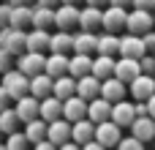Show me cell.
<instances>
[{
    "label": "cell",
    "instance_id": "6da1fadb",
    "mask_svg": "<svg viewBox=\"0 0 155 150\" xmlns=\"http://www.w3.org/2000/svg\"><path fill=\"white\" fill-rule=\"evenodd\" d=\"M0 87L5 90L8 101H22L25 96H30V79H27V77H22L16 68H11L8 74H3V77H0Z\"/></svg>",
    "mask_w": 155,
    "mask_h": 150
},
{
    "label": "cell",
    "instance_id": "7a4b0ae2",
    "mask_svg": "<svg viewBox=\"0 0 155 150\" xmlns=\"http://www.w3.org/2000/svg\"><path fill=\"white\" fill-rule=\"evenodd\" d=\"M125 30H128V36H136V38L153 33V30H155L153 14H147V11H136V8H134V11L128 14V19H125Z\"/></svg>",
    "mask_w": 155,
    "mask_h": 150
},
{
    "label": "cell",
    "instance_id": "3957f363",
    "mask_svg": "<svg viewBox=\"0 0 155 150\" xmlns=\"http://www.w3.org/2000/svg\"><path fill=\"white\" fill-rule=\"evenodd\" d=\"M44 68H46V57L38 55V52H25L22 57H16V71L22 77H27V79L44 74Z\"/></svg>",
    "mask_w": 155,
    "mask_h": 150
},
{
    "label": "cell",
    "instance_id": "277c9868",
    "mask_svg": "<svg viewBox=\"0 0 155 150\" xmlns=\"http://www.w3.org/2000/svg\"><path fill=\"white\" fill-rule=\"evenodd\" d=\"M125 19H128V11H125V8L109 5V8L104 11V16H101V27H104V33L117 36L120 30H125Z\"/></svg>",
    "mask_w": 155,
    "mask_h": 150
},
{
    "label": "cell",
    "instance_id": "5b68a950",
    "mask_svg": "<svg viewBox=\"0 0 155 150\" xmlns=\"http://www.w3.org/2000/svg\"><path fill=\"white\" fill-rule=\"evenodd\" d=\"M120 139H123V128H117L112 120H109V123L95 126V137H93V142H98L104 150L117 148V145H120Z\"/></svg>",
    "mask_w": 155,
    "mask_h": 150
},
{
    "label": "cell",
    "instance_id": "8992f818",
    "mask_svg": "<svg viewBox=\"0 0 155 150\" xmlns=\"http://www.w3.org/2000/svg\"><path fill=\"white\" fill-rule=\"evenodd\" d=\"M54 25L60 33H71V27L79 25V8L76 5H57L54 8Z\"/></svg>",
    "mask_w": 155,
    "mask_h": 150
},
{
    "label": "cell",
    "instance_id": "52a82bcc",
    "mask_svg": "<svg viewBox=\"0 0 155 150\" xmlns=\"http://www.w3.org/2000/svg\"><path fill=\"white\" fill-rule=\"evenodd\" d=\"M120 57H125V60H142L144 55H147V49H144V44H142V38H136V36H123L120 38V52H117Z\"/></svg>",
    "mask_w": 155,
    "mask_h": 150
},
{
    "label": "cell",
    "instance_id": "ba28073f",
    "mask_svg": "<svg viewBox=\"0 0 155 150\" xmlns=\"http://www.w3.org/2000/svg\"><path fill=\"white\" fill-rule=\"evenodd\" d=\"M139 77H142L139 60H125V57H120V60L114 63V79H117V82L131 85V82H134V79H139Z\"/></svg>",
    "mask_w": 155,
    "mask_h": 150
},
{
    "label": "cell",
    "instance_id": "9c48e42d",
    "mask_svg": "<svg viewBox=\"0 0 155 150\" xmlns=\"http://www.w3.org/2000/svg\"><path fill=\"white\" fill-rule=\"evenodd\" d=\"M128 93H134V101H136V104H147V101L155 96V79L142 74L139 79L131 82V90H128Z\"/></svg>",
    "mask_w": 155,
    "mask_h": 150
},
{
    "label": "cell",
    "instance_id": "30bf717a",
    "mask_svg": "<svg viewBox=\"0 0 155 150\" xmlns=\"http://www.w3.org/2000/svg\"><path fill=\"white\" fill-rule=\"evenodd\" d=\"M46 142L54 148H63L65 142H71V123L65 120H54L46 126Z\"/></svg>",
    "mask_w": 155,
    "mask_h": 150
},
{
    "label": "cell",
    "instance_id": "8fae6325",
    "mask_svg": "<svg viewBox=\"0 0 155 150\" xmlns=\"http://www.w3.org/2000/svg\"><path fill=\"white\" fill-rule=\"evenodd\" d=\"M136 120V109L131 101H120V104H112V123L117 128H128L131 123Z\"/></svg>",
    "mask_w": 155,
    "mask_h": 150
},
{
    "label": "cell",
    "instance_id": "7c38bea8",
    "mask_svg": "<svg viewBox=\"0 0 155 150\" xmlns=\"http://www.w3.org/2000/svg\"><path fill=\"white\" fill-rule=\"evenodd\" d=\"M76 98H82L84 104L101 98V82L95 77H84V79H76Z\"/></svg>",
    "mask_w": 155,
    "mask_h": 150
},
{
    "label": "cell",
    "instance_id": "4fadbf2b",
    "mask_svg": "<svg viewBox=\"0 0 155 150\" xmlns=\"http://www.w3.org/2000/svg\"><path fill=\"white\" fill-rule=\"evenodd\" d=\"M125 93H128V87H125L123 82H117L114 77L106 79V82H101V98H104L106 104H120V101H125Z\"/></svg>",
    "mask_w": 155,
    "mask_h": 150
},
{
    "label": "cell",
    "instance_id": "5bb4252c",
    "mask_svg": "<svg viewBox=\"0 0 155 150\" xmlns=\"http://www.w3.org/2000/svg\"><path fill=\"white\" fill-rule=\"evenodd\" d=\"M38 120H44L46 126L54 123V120H63V104H60L54 96L44 98V101L38 104Z\"/></svg>",
    "mask_w": 155,
    "mask_h": 150
},
{
    "label": "cell",
    "instance_id": "9a60e30c",
    "mask_svg": "<svg viewBox=\"0 0 155 150\" xmlns=\"http://www.w3.org/2000/svg\"><path fill=\"white\" fill-rule=\"evenodd\" d=\"M87 118V104L82 101V98H68V101H63V120L65 123H79V120H84Z\"/></svg>",
    "mask_w": 155,
    "mask_h": 150
},
{
    "label": "cell",
    "instance_id": "2e32d148",
    "mask_svg": "<svg viewBox=\"0 0 155 150\" xmlns=\"http://www.w3.org/2000/svg\"><path fill=\"white\" fill-rule=\"evenodd\" d=\"M87 120L93 126H101V123H109L112 120V104H106L104 98H95L87 104Z\"/></svg>",
    "mask_w": 155,
    "mask_h": 150
},
{
    "label": "cell",
    "instance_id": "e0dca14e",
    "mask_svg": "<svg viewBox=\"0 0 155 150\" xmlns=\"http://www.w3.org/2000/svg\"><path fill=\"white\" fill-rule=\"evenodd\" d=\"M101 16H104V11L101 8H90V5H84V8H79V33H93L95 27H101Z\"/></svg>",
    "mask_w": 155,
    "mask_h": 150
},
{
    "label": "cell",
    "instance_id": "ac0fdd59",
    "mask_svg": "<svg viewBox=\"0 0 155 150\" xmlns=\"http://www.w3.org/2000/svg\"><path fill=\"white\" fill-rule=\"evenodd\" d=\"M38 104L41 101H35L33 96H25L22 101H16V107H14V112H16V118H19V123H33V120H38Z\"/></svg>",
    "mask_w": 155,
    "mask_h": 150
},
{
    "label": "cell",
    "instance_id": "d6986e66",
    "mask_svg": "<svg viewBox=\"0 0 155 150\" xmlns=\"http://www.w3.org/2000/svg\"><path fill=\"white\" fill-rule=\"evenodd\" d=\"M93 137H95V126H93L87 118L71 126V142H74V145L84 148V145H90V142H93Z\"/></svg>",
    "mask_w": 155,
    "mask_h": 150
},
{
    "label": "cell",
    "instance_id": "ffe728a7",
    "mask_svg": "<svg viewBox=\"0 0 155 150\" xmlns=\"http://www.w3.org/2000/svg\"><path fill=\"white\" fill-rule=\"evenodd\" d=\"M131 137L134 139H139L142 145L144 142H153L155 139V120H150V118H136L134 123H131Z\"/></svg>",
    "mask_w": 155,
    "mask_h": 150
},
{
    "label": "cell",
    "instance_id": "44dd1931",
    "mask_svg": "<svg viewBox=\"0 0 155 150\" xmlns=\"http://www.w3.org/2000/svg\"><path fill=\"white\" fill-rule=\"evenodd\" d=\"M90 71H93V57H87V55H74V57L68 60V77H71V79H84V77H90Z\"/></svg>",
    "mask_w": 155,
    "mask_h": 150
},
{
    "label": "cell",
    "instance_id": "7402d4cb",
    "mask_svg": "<svg viewBox=\"0 0 155 150\" xmlns=\"http://www.w3.org/2000/svg\"><path fill=\"white\" fill-rule=\"evenodd\" d=\"M44 74H46L52 82L60 79V77H68V55H52V57H46Z\"/></svg>",
    "mask_w": 155,
    "mask_h": 150
},
{
    "label": "cell",
    "instance_id": "603a6c76",
    "mask_svg": "<svg viewBox=\"0 0 155 150\" xmlns=\"http://www.w3.org/2000/svg\"><path fill=\"white\" fill-rule=\"evenodd\" d=\"M114 57H93V71H90V77H95L98 82H106V79H112L114 77Z\"/></svg>",
    "mask_w": 155,
    "mask_h": 150
},
{
    "label": "cell",
    "instance_id": "cb8c5ba5",
    "mask_svg": "<svg viewBox=\"0 0 155 150\" xmlns=\"http://www.w3.org/2000/svg\"><path fill=\"white\" fill-rule=\"evenodd\" d=\"M52 96L63 104V101H68V98H74L76 96V79H71V77H60V79H54V85H52Z\"/></svg>",
    "mask_w": 155,
    "mask_h": 150
},
{
    "label": "cell",
    "instance_id": "d4e9b609",
    "mask_svg": "<svg viewBox=\"0 0 155 150\" xmlns=\"http://www.w3.org/2000/svg\"><path fill=\"white\" fill-rule=\"evenodd\" d=\"M52 85H54V82H52L46 74H38V77L30 79V96H33L35 101H44V98L52 96Z\"/></svg>",
    "mask_w": 155,
    "mask_h": 150
},
{
    "label": "cell",
    "instance_id": "484cf974",
    "mask_svg": "<svg viewBox=\"0 0 155 150\" xmlns=\"http://www.w3.org/2000/svg\"><path fill=\"white\" fill-rule=\"evenodd\" d=\"M95 46H98V36L95 33H76L74 36V52L76 55H93L95 52Z\"/></svg>",
    "mask_w": 155,
    "mask_h": 150
},
{
    "label": "cell",
    "instance_id": "4316f807",
    "mask_svg": "<svg viewBox=\"0 0 155 150\" xmlns=\"http://www.w3.org/2000/svg\"><path fill=\"white\" fill-rule=\"evenodd\" d=\"M33 30H49V25H54V8H41L33 5V19H30Z\"/></svg>",
    "mask_w": 155,
    "mask_h": 150
},
{
    "label": "cell",
    "instance_id": "83f0119b",
    "mask_svg": "<svg viewBox=\"0 0 155 150\" xmlns=\"http://www.w3.org/2000/svg\"><path fill=\"white\" fill-rule=\"evenodd\" d=\"M49 49H52V55H68L74 49V33H60L57 30L49 38Z\"/></svg>",
    "mask_w": 155,
    "mask_h": 150
},
{
    "label": "cell",
    "instance_id": "f1b7e54d",
    "mask_svg": "<svg viewBox=\"0 0 155 150\" xmlns=\"http://www.w3.org/2000/svg\"><path fill=\"white\" fill-rule=\"evenodd\" d=\"M95 52H98V57H114V55L120 52V36H109V33L98 36Z\"/></svg>",
    "mask_w": 155,
    "mask_h": 150
},
{
    "label": "cell",
    "instance_id": "f546056e",
    "mask_svg": "<svg viewBox=\"0 0 155 150\" xmlns=\"http://www.w3.org/2000/svg\"><path fill=\"white\" fill-rule=\"evenodd\" d=\"M5 52L11 57H22L27 52V33L25 30H14L11 38H8V44H5Z\"/></svg>",
    "mask_w": 155,
    "mask_h": 150
},
{
    "label": "cell",
    "instance_id": "4dcf8cb0",
    "mask_svg": "<svg viewBox=\"0 0 155 150\" xmlns=\"http://www.w3.org/2000/svg\"><path fill=\"white\" fill-rule=\"evenodd\" d=\"M22 134H25L27 145H41V142H46V123L44 120H33V123L25 126Z\"/></svg>",
    "mask_w": 155,
    "mask_h": 150
},
{
    "label": "cell",
    "instance_id": "1f68e13d",
    "mask_svg": "<svg viewBox=\"0 0 155 150\" xmlns=\"http://www.w3.org/2000/svg\"><path fill=\"white\" fill-rule=\"evenodd\" d=\"M49 38H52L49 30H30L27 33V52H38L41 55L49 46Z\"/></svg>",
    "mask_w": 155,
    "mask_h": 150
},
{
    "label": "cell",
    "instance_id": "d6a6232c",
    "mask_svg": "<svg viewBox=\"0 0 155 150\" xmlns=\"http://www.w3.org/2000/svg\"><path fill=\"white\" fill-rule=\"evenodd\" d=\"M19 126H22V123H19V118H16V112H14L11 107L0 112V134H8V137H11V134L19 131Z\"/></svg>",
    "mask_w": 155,
    "mask_h": 150
},
{
    "label": "cell",
    "instance_id": "836d02e7",
    "mask_svg": "<svg viewBox=\"0 0 155 150\" xmlns=\"http://www.w3.org/2000/svg\"><path fill=\"white\" fill-rule=\"evenodd\" d=\"M33 19V8H14L11 11V19H8V27L11 30H25Z\"/></svg>",
    "mask_w": 155,
    "mask_h": 150
},
{
    "label": "cell",
    "instance_id": "e575fe53",
    "mask_svg": "<svg viewBox=\"0 0 155 150\" xmlns=\"http://www.w3.org/2000/svg\"><path fill=\"white\" fill-rule=\"evenodd\" d=\"M5 150H27V139H25V134H22V131L11 134V137L5 139Z\"/></svg>",
    "mask_w": 155,
    "mask_h": 150
},
{
    "label": "cell",
    "instance_id": "d590c367",
    "mask_svg": "<svg viewBox=\"0 0 155 150\" xmlns=\"http://www.w3.org/2000/svg\"><path fill=\"white\" fill-rule=\"evenodd\" d=\"M117 150H144V145L139 139H134V137H123L120 145H117Z\"/></svg>",
    "mask_w": 155,
    "mask_h": 150
},
{
    "label": "cell",
    "instance_id": "8d00e7d4",
    "mask_svg": "<svg viewBox=\"0 0 155 150\" xmlns=\"http://www.w3.org/2000/svg\"><path fill=\"white\" fill-rule=\"evenodd\" d=\"M139 68H142L144 77H150V74L155 71V57H153V55H144V57L139 60Z\"/></svg>",
    "mask_w": 155,
    "mask_h": 150
},
{
    "label": "cell",
    "instance_id": "74e56055",
    "mask_svg": "<svg viewBox=\"0 0 155 150\" xmlns=\"http://www.w3.org/2000/svg\"><path fill=\"white\" fill-rule=\"evenodd\" d=\"M11 11H14V8H11L8 3H0V30H3V27H8V19H11Z\"/></svg>",
    "mask_w": 155,
    "mask_h": 150
},
{
    "label": "cell",
    "instance_id": "f35d334b",
    "mask_svg": "<svg viewBox=\"0 0 155 150\" xmlns=\"http://www.w3.org/2000/svg\"><path fill=\"white\" fill-rule=\"evenodd\" d=\"M134 8H136V11H147V14H153V11H155V0H134Z\"/></svg>",
    "mask_w": 155,
    "mask_h": 150
},
{
    "label": "cell",
    "instance_id": "ab89813d",
    "mask_svg": "<svg viewBox=\"0 0 155 150\" xmlns=\"http://www.w3.org/2000/svg\"><path fill=\"white\" fill-rule=\"evenodd\" d=\"M142 44H144L147 52H155V30H153V33H147V36H142Z\"/></svg>",
    "mask_w": 155,
    "mask_h": 150
},
{
    "label": "cell",
    "instance_id": "60d3db41",
    "mask_svg": "<svg viewBox=\"0 0 155 150\" xmlns=\"http://www.w3.org/2000/svg\"><path fill=\"white\" fill-rule=\"evenodd\" d=\"M144 107H147V118H150V120H155V96L144 104Z\"/></svg>",
    "mask_w": 155,
    "mask_h": 150
},
{
    "label": "cell",
    "instance_id": "b9f144b4",
    "mask_svg": "<svg viewBox=\"0 0 155 150\" xmlns=\"http://www.w3.org/2000/svg\"><path fill=\"white\" fill-rule=\"evenodd\" d=\"M109 5H114V8H125V5H134V0H109Z\"/></svg>",
    "mask_w": 155,
    "mask_h": 150
},
{
    "label": "cell",
    "instance_id": "7bdbcfd3",
    "mask_svg": "<svg viewBox=\"0 0 155 150\" xmlns=\"http://www.w3.org/2000/svg\"><path fill=\"white\" fill-rule=\"evenodd\" d=\"M8 104H11V101H8V96H5V90L0 87V112H3V109H8Z\"/></svg>",
    "mask_w": 155,
    "mask_h": 150
},
{
    "label": "cell",
    "instance_id": "ee69618b",
    "mask_svg": "<svg viewBox=\"0 0 155 150\" xmlns=\"http://www.w3.org/2000/svg\"><path fill=\"white\" fill-rule=\"evenodd\" d=\"M60 0H35V5H41V8H54Z\"/></svg>",
    "mask_w": 155,
    "mask_h": 150
},
{
    "label": "cell",
    "instance_id": "f6af8a7d",
    "mask_svg": "<svg viewBox=\"0 0 155 150\" xmlns=\"http://www.w3.org/2000/svg\"><path fill=\"white\" fill-rule=\"evenodd\" d=\"M84 3H87L90 8H101V5H106L109 0H84Z\"/></svg>",
    "mask_w": 155,
    "mask_h": 150
},
{
    "label": "cell",
    "instance_id": "bcb514c9",
    "mask_svg": "<svg viewBox=\"0 0 155 150\" xmlns=\"http://www.w3.org/2000/svg\"><path fill=\"white\" fill-rule=\"evenodd\" d=\"M35 150H57V148L49 145V142H41V145H35Z\"/></svg>",
    "mask_w": 155,
    "mask_h": 150
},
{
    "label": "cell",
    "instance_id": "7dc6e473",
    "mask_svg": "<svg viewBox=\"0 0 155 150\" xmlns=\"http://www.w3.org/2000/svg\"><path fill=\"white\" fill-rule=\"evenodd\" d=\"M57 150H82V148H79V145H74V142H65L63 148H57Z\"/></svg>",
    "mask_w": 155,
    "mask_h": 150
},
{
    "label": "cell",
    "instance_id": "c3c4849f",
    "mask_svg": "<svg viewBox=\"0 0 155 150\" xmlns=\"http://www.w3.org/2000/svg\"><path fill=\"white\" fill-rule=\"evenodd\" d=\"M82 150H104V148H101L98 142H90V145H84V148H82Z\"/></svg>",
    "mask_w": 155,
    "mask_h": 150
},
{
    "label": "cell",
    "instance_id": "681fc988",
    "mask_svg": "<svg viewBox=\"0 0 155 150\" xmlns=\"http://www.w3.org/2000/svg\"><path fill=\"white\" fill-rule=\"evenodd\" d=\"M76 3H84V0H60V5H76Z\"/></svg>",
    "mask_w": 155,
    "mask_h": 150
},
{
    "label": "cell",
    "instance_id": "f907efd6",
    "mask_svg": "<svg viewBox=\"0 0 155 150\" xmlns=\"http://www.w3.org/2000/svg\"><path fill=\"white\" fill-rule=\"evenodd\" d=\"M0 145H3V134H0Z\"/></svg>",
    "mask_w": 155,
    "mask_h": 150
},
{
    "label": "cell",
    "instance_id": "816d5d0a",
    "mask_svg": "<svg viewBox=\"0 0 155 150\" xmlns=\"http://www.w3.org/2000/svg\"><path fill=\"white\" fill-rule=\"evenodd\" d=\"M0 150H5V145H0Z\"/></svg>",
    "mask_w": 155,
    "mask_h": 150
},
{
    "label": "cell",
    "instance_id": "f5cc1de1",
    "mask_svg": "<svg viewBox=\"0 0 155 150\" xmlns=\"http://www.w3.org/2000/svg\"><path fill=\"white\" fill-rule=\"evenodd\" d=\"M153 57H155V52H153Z\"/></svg>",
    "mask_w": 155,
    "mask_h": 150
}]
</instances>
